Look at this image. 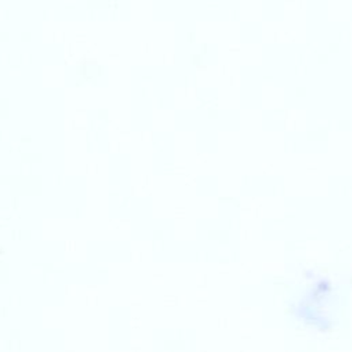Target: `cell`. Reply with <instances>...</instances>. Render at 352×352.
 I'll use <instances>...</instances> for the list:
<instances>
[{
  "label": "cell",
  "instance_id": "1",
  "mask_svg": "<svg viewBox=\"0 0 352 352\" xmlns=\"http://www.w3.org/2000/svg\"><path fill=\"white\" fill-rule=\"evenodd\" d=\"M96 66L98 65H96L94 60H86V62H82L80 73H82V76L84 77V80L92 82L94 78L98 76V72H94V68H96Z\"/></svg>",
  "mask_w": 352,
  "mask_h": 352
}]
</instances>
